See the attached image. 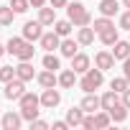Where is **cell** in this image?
<instances>
[{
    "mask_svg": "<svg viewBox=\"0 0 130 130\" xmlns=\"http://www.w3.org/2000/svg\"><path fill=\"white\" fill-rule=\"evenodd\" d=\"M0 122H3V127H5V130H15V127L21 125V115L8 112V115H3V120H0Z\"/></svg>",
    "mask_w": 130,
    "mask_h": 130,
    "instance_id": "4fadbf2b",
    "label": "cell"
},
{
    "mask_svg": "<svg viewBox=\"0 0 130 130\" xmlns=\"http://www.w3.org/2000/svg\"><path fill=\"white\" fill-rule=\"evenodd\" d=\"M100 38H102V43L115 46V43H117V31H115V26H112V28H107V31H102V33H100Z\"/></svg>",
    "mask_w": 130,
    "mask_h": 130,
    "instance_id": "ac0fdd59",
    "label": "cell"
},
{
    "mask_svg": "<svg viewBox=\"0 0 130 130\" xmlns=\"http://www.w3.org/2000/svg\"><path fill=\"white\" fill-rule=\"evenodd\" d=\"M41 46L46 48V51H54V48H59L61 46V41H59V33L54 31V33H43L41 36Z\"/></svg>",
    "mask_w": 130,
    "mask_h": 130,
    "instance_id": "52a82bcc",
    "label": "cell"
},
{
    "mask_svg": "<svg viewBox=\"0 0 130 130\" xmlns=\"http://www.w3.org/2000/svg\"><path fill=\"white\" fill-rule=\"evenodd\" d=\"M82 125H84L87 130H89V127H94V117H84V120H82Z\"/></svg>",
    "mask_w": 130,
    "mask_h": 130,
    "instance_id": "e575fe53",
    "label": "cell"
},
{
    "mask_svg": "<svg viewBox=\"0 0 130 130\" xmlns=\"http://www.w3.org/2000/svg\"><path fill=\"white\" fill-rule=\"evenodd\" d=\"M8 51H10L13 56H18L21 61H28V59L33 56V46H31L26 38H10V41H8Z\"/></svg>",
    "mask_w": 130,
    "mask_h": 130,
    "instance_id": "6da1fadb",
    "label": "cell"
},
{
    "mask_svg": "<svg viewBox=\"0 0 130 130\" xmlns=\"http://www.w3.org/2000/svg\"><path fill=\"white\" fill-rule=\"evenodd\" d=\"M117 8H120V5H117V0H102V3H100V13H102V15H107V18H110V15H115V13H117Z\"/></svg>",
    "mask_w": 130,
    "mask_h": 130,
    "instance_id": "5bb4252c",
    "label": "cell"
},
{
    "mask_svg": "<svg viewBox=\"0 0 130 130\" xmlns=\"http://www.w3.org/2000/svg\"><path fill=\"white\" fill-rule=\"evenodd\" d=\"M59 48H61V54H64V56H69V59L77 54V43H74V41H69V38H67V41H61V46H59Z\"/></svg>",
    "mask_w": 130,
    "mask_h": 130,
    "instance_id": "44dd1931",
    "label": "cell"
},
{
    "mask_svg": "<svg viewBox=\"0 0 130 130\" xmlns=\"http://www.w3.org/2000/svg\"><path fill=\"white\" fill-rule=\"evenodd\" d=\"M38 82H41V87H46V89H48V87H54V84H56V77H54V72H51V69H46V72H41V74H38Z\"/></svg>",
    "mask_w": 130,
    "mask_h": 130,
    "instance_id": "d6986e66",
    "label": "cell"
},
{
    "mask_svg": "<svg viewBox=\"0 0 130 130\" xmlns=\"http://www.w3.org/2000/svg\"><path fill=\"white\" fill-rule=\"evenodd\" d=\"M5 51H8V46H0V56H3V54H5Z\"/></svg>",
    "mask_w": 130,
    "mask_h": 130,
    "instance_id": "b9f144b4",
    "label": "cell"
},
{
    "mask_svg": "<svg viewBox=\"0 0 130 130\" xmlns=\"http://www.w3.org/2000/svg\"><path fill=\"white\" fill-rule=\"evenodd\" d=\"M43 67L51 69V72H56V69H59V59H56L54 54H46V56H43Z\"/></svg>",
    "mask_w": 130,
    "mask_h": 130,
    "instance_id": "4316f807",
    "label": "cell"
},
{
    "mask_svg": "<svg viewBox=\"0 0 130 130\" xmlns=\"http://www.w3.org/2000/svg\"><path fill=\"white\" fill-rule=\"evenodd\" d=\"M110 122V112L107 115H94V127H107Z\"/></svg>",
    "mask_w": 130,
    "mask_h": 130,
    "instance_id": "1f68e13d",
    "label": "cell"
},
{
    "mask_svg": "<svg viewBox=\"0 0 130 130\" xmlns=\"http://www.w3.org/2000/svg\"><path fill=\"white\" fill-rule=\"evenodd\" d=\"M36 107H38V97L23 92V97H21V110H36Z\"/></svg>",
    "mask_w": 130,
    "mask_h": 130,
    "instance_id": "9a60e30c",
    "label": "cell"
},
{
    "mask_svg": "<svg viewBox=\"0 0 130 130\" xmlns=\"http://www.w3.org/2000/svg\"><path fill=\"white\" fill-rule=\"evenodd\" d=\"M92 41H94V28H84V26H82V31H79V43L87 46V43H92Z\"/></svg>",
    "mask_w": 130,
    "mask_h": 130,
    "instance_id": "7402d4cb",
    "label": "cell"
},
{
    "mask_svg": "<svg viewBox=\"0 0 130 130\" xmlns=\"http://www.w3.org/2000/svg\"><path fill=\"white\" fill-rule=\"evenodd\" d=\"M107 112H110V117H112L115 122H122V120L127 117V107H125V105H115V107L107 110Z\"/></svg>",
    "mask_w": 130,
    "mask_h": 130,
    "instance_id": "e0dca14e",
    "label": "cell"
},
{
    "mask_svg": "<svg viewBox=\"0 0 130 130\" xmlns=\"http://www.w3.org/2000/svg\"><path fill=\"white\" fill-rule=\"evenodd\" d=\"M54 31H56L59 36H69V31H72V21H59Z\"/></svg>",
    "mask_w": 130,
    "mask_h": 130,
    "instance_id": "484cf974",
    "label": "cell"
},
{
    "mask_svg": "<svg viewBox=\"0 0 130 130\" xmlns=\"http://www.w3.org/2000/svg\"><path fill=\"white\" fill-rule=\"evenodd\" d=\"M82 120H84V117H82V110H74V107H72L69 115H67V122H69V125H82Z\"/></svg>",
    "mask_w": 130,
    "mask_h": 130,
    "instance_id": "d4e9b609",
    "label": "cell"
},
{
    "mask_svg": "<svg viewBox=\"0 0 130 130\" xmlns=\"http://www.w3.org/2000/svg\"><path fill=\"white\" fill-rule=\"evenodd\" d=\"M15 77H18V79H23V82L33 79V67H31L28 61H21V67H15Z\"/></svg>",
    "mask_w": 130,
    "mask_h": 130,
    "instance_id": "9c48e42d",
    "label": "cell"
},
{
    "mask_svg": "<svg viewBox=\"0 0 130 130\" xmlns=\"http://www.w3.org/2000/svg\"><path fill=\"white\" fill-rule=\"evenodd\" d=\"M72 69L84 74V72L89 69V56H84V54H74V56H72Z\"/></svg>",
    "mask_w": 130,
    "mask_h": 130,
    "instance_id": "ba28073f",
    "label": "cell"
},
{
    "mask_svg": "<svg viewBox=\"0 0 130 130\" xmlns=\"http://www.w3.org/2000/svg\"><path fill=\"white\" fill-rule=\"evenodd\" d=\"M74 74H77L74 69L61 72V77H59V84H61V87H67V89H69V87H74V82H77V77H74Z\"/></svg>",
    "mask_w": 130,
    "mask_h": 130,
    "instance_id": "2e32d148",
    "label": "cell"
},
{
    "mask_svg": "<svg viewBox=\"0 0 130 130\" xmlns=\"http://www.w3.org/2000/svg\"><path fill=\"white\" fill-rule=\"evenodd\" d=\"M112 64H115V56L112 54H107V51H102V54H97V69H112Z\"/></svg>",
    "mask_w": 130,
    "mask_h": 130,
    "instance_id": "7c38bea8",
    "label": "cell"
},
{
    "mask_svg": "<svg viewBox=\"0 0 130 130\" xmlns=\"http://www.w3.org/2000/svg\"><path fill=\"white\" fill-rule=\"evenodd\" d=\"M31 3H33V8H41V5H43V0H31Z\"/></svg>",
    "mask_w": 130,
    "mask_h": 130,
    "instance_id": "60d3db41",
    "label": "cell"
},
{
    "mask_svg": "<svg viewBox=\"0 0 130 130\" xmlns=\"http://www.w3.org/2000/svg\"><path fill=\"white\" fill-rule=\"evenodd\" d=\"M122 105H125V107H130V89H125V92H122Z\"/></svg>",
    "mask_w": 130,
    "mask_h": 130,
    "instance_id": "d590c367",
    "label": "cell"
},
{
    "mask_svg": "<svg viewBox=\"0 0 130 130\" xmlns=\"http://www.w3.org/2000/svg\"><path fill=\"white\" fill-rule=\"evenodd\" d=\"M51 5H54V8H64V5H67V0H51Z\"/></svg>",
    "mask_w": 130,
    "mask_h": 130,
    "instance_id": "f35d334b",
    "label": "cell"
},
{
    "mask_svg": "<svg viewBox=\"0 0 130 130\" xmlns=\"http://www.w3.org/2000/svg\"><path fill=\"white\" fill-rule=\"evenodd\" d=\"M13 8H0V26H10L13 23Z\"/></svg>",
    "mask_w": 130,
    "mask_h": 130,
    "instance_id": "603a6c76",
    "label": "cell"
},
{
    "mask_svg": "<svg viewBox=\"0 0 130 130\" xmlns=\"http://www.w3.org/2000/svg\"><path fill=\"white\" fill-rule=\"evenodd\" d=\"M100 105H102V100H97L92 92H87V97L82 100V110H84V112H94Z\"/></svg>",
    "mask_w": 130,
    "mask_h": 130,
    "instance_id": "30bf717a",
    "label": "cell"
},
{
    "mask_svg": "<svg viewBox=\"0 0 130 130\" xmlns=\"http://www.w3.org/2000/svg\"><path fill=\"white\" fill-rule=\"evenodd\" d=\"M15 77V69L13 67H0V79H3V82H10Z\"/></svg>",
    "mask_w": 130,
    "mask_h": 130,
    "instance_id": "f546056e",
    "label": "cell"
},
{
    "mask_svg": "<svg viewBox=\"0 0 130 130\" xmlns=\"http://www.w3.org/2000/svg\"><path fill=\"white\" fill-rule=\"evenodd\" d=\"M107 28H112V23L107 21V15H105V18H97V21H94V31H97V33H102V31H107Z\"/></svg>",
    "mask_w": 130,
    "mask_h": 130,
    "instance_id": "83f0119b",
    "label": "cell"
},
{
    "mask_svg": "<svg viewBox=\"0 0 130 130\" xmlns=\"http://www.w3.org/2000/svg\"><path fill=\"white\" fill-rule=\"evenodd\" d=\"M36 115H38V110H23V117H26V120H31V122L36 120Z\"/></svg>",
    "mask_w": 130,
    "mask_h": 130,
    "instance_id": "836d02e7",
    "label": "cell"
},
{
    "mask_svg": "<svg viewBox=\"0 0 130 130\" xmlns=\"http://www.w3.org/2000/svg\"><path fill=\"white\" fill-rule=\"evenodd\" d=\"M41 26H43L41 21H38V23H33V21H28V23L23 26V38H26V41H36V38H41V36H43V31H41Z\"/></svg>",
    "mask_w": 130,
    "mask_h": 130,
    "instance_id": "5b68a950",
    "label": "cell"
},
{
    "mask_svg": "<svg viewBox=\"0 0 130 130\" xmlns=\"http://www.w3.org/2000/svg\"><path fill=\"white\" fill-rule=\"evenodd\" d=\"M10 8H13L15 13H26V10H28V0H13Z\"/></svg>",
    "mask_w": 130,
    "mask_h": 130,
    "instance_id": "4dcf8cb0",
    "label": "cell"
},
{
    "mask_svg": "<svg viewBox=\"0 0 130 130\" xmlns=\"http://www.w3.org/2000/svg\"><path fill=\"white\" fill-rule=\"evenodd\" d=\"M125 77H127V82H130V56L125 59Z\"/></svg>",
    "mask_w": 130,
    "mask_h": 130,
    "instance_id": "74e56055",
    "label": "cell"
},
{
    "mask_svg": "<svg viewBox=\"0 0 130 130\" xmlns=\"http://www.w3.org/2000/svg\"><path fill=\"white\" fill-rule=\"evenodd\" d=\"M122 3H125V8H130V0H122Z\"/></svg>",
    "mask_w": 130,
    "mask_h": 130,
    "instance_id": "7bdbcfd3",
    "label": "cell"
},
{
    "mask_svg": "<svg viewBox=\"0 0 130 130\" xmlns=\"http://www.w3.org/2000/svg\"><path fill=\"white\" fill-rule=\"evenodd\" d=\"M33 127H36V130H46V127H48V125H46V122H43V120H36V122H33Z\"/></svg>",
    "mask_w": 130,
    "mask_h": 130,
    "instance_id": "8d00e7d4",
    "label": "cell"
},
{
    "mask_svg": "<svg viewBox=\"0 0 130 130\" xmlns=\"http://www.w3.org/2000/svg\"><path fill=\"white\" fill-rule=\"evenodd\" d=\"M59 102H61V94H59L54 87H48V89L43 92V97H41V105H43V107H56Z\"/></svg>",
    "mask_w": 130,
    "mask_h": 130,
    "instance_id": "8992f818",
    "label": "cell"
},
{
    "mask_svg": "<svg viewBox=\"0 0 130 130\" xmlns=\"http://www.w3.org/2000/svg\"><path fill=\"white\" fill-rule=\"evenodd\" d=\"M54 10H56V8H41V15H38V21H41L43 26L54 23Z\"/></svg>",
    "mask_w": 130,
    "mask_h": 130,
    "instance_id": "cb8c5ba5",
    "label": "cell"
},
{
    "mask_svg": "<svg viewBox=\"0 0 130 130\" xmlns=\"http://www.w3.org/2000/svg\"><path fill=\"white\" fill-rule=\"evenodd\" d=\"M69 122H54V130H67Z\"/></svg>",
    "mask_w": 130,
    "mask_h": 130,
    "instance_id": "ab89813d",
    "label": "cell"
},
{
    "mask_svg": "<svg viewBox=\"0 0 130 130\" xmlns=\"http://www.w3.org/2000/svg\"><path fill=\"white\" fill-rule=\"evenodd\" d=\"M100 84H102V69H87L84 79H82V89L84 92H94Z\"/></svg>",
    "mask_w": 130,
    "mask_h": 130,
    "instance_id": "7a4b0ae2",
    "label": "cell"
},
{
    "mask_svg": "<svg viewBox=\"0 0 130 130\" xmlns=\"http://www.w3.org/2000/svg\"><path fill=\"white\" fill-rule=\"evenodd\" d=\"M120 26L130 31V10H127V13H122V18H120Z\"/></svg>",
    "mask_w": 130,
    "mask_h": 130,
    "instance_id": "d6a6232c",
    "label": "cell"
},
{
    "mask_svg": "<svg viewBox=\"0 0 130 130\" xmlns=\"http://www.w3.org/2000/svg\"><path fill=\"white\" fill-rule=\"evenodd\" d=\"M112 56L115 59H127L130 56V41H117L115 48H112Z\"/></svg>",
    "mask_w": 130,
    "mask_h": 130,
    "instance_id": "8fae6325",
    "label": "cell"
},
{
    "mask_svg": "<svg viewBox=\"0 0 130 130\" xmlns=\"http://www.w3.org/2000/svg\"><path fill=\"white\" fill-rule=\"evenodd\" d=\"M69 21H72L74 26H87V23H89V13L84 10L82 3H72V5H69Z\"/></svg>",
    "mask_w": 130,
    "mask_h": 130,
    "instance_id": "3957f363",
    "label": "cell"
},
{
    "mask_svg": "<svg viewBox=\"0 0 130 130\" xmlns=\"http://www.w3.org/2000/svg\"><path fill=\"white\" fill-rule=\"evenodd\" d=\"M127 84H130V82H127V77L112 79V89H115V92H125V89H127Z\"/></svg>",
    "mask_w": 130,
    "mask_h": 130,
    "instance_id": "f1b7e54d",
    "label": "cell"
},
{
    "mask_svg": "<svg viewBox=\"0 0 130 130\" xmlns=\"http://www.w3.org/2000/svg\"><path fill=\"white\" fill-rule=\"evenodd\" d=\"M115 105H120V100H117V92L112 89V92H107V94L102 97V107H105V110H112Z\"/></svg>",
    "mask_w": 130,
    "mask_h": 130,
    "instance_id": "ffe728a7",
    "label": "cell"
},
{
    "mask_svg": "<svg viewBox=\"0 0 130 130\" xmlns=\"http://www.w3.org/2000/svg\"><path fill=\"white\" fill-rule=\"evenodd\" d=\"M5 97H8V100H21V97H23V79H10V82H5Z\"/></svg>",
    "mask_w": 130,
    "mask_h": 130,
    "instance_id": "277c9868",
    "label": "cell"
},
{
    "mask_svg": "<svg viewBox=\"0 0 130 130\" xmlns=\"http://www.w3.org/2000/svg\"><path fill=\"white\" fill-rule=\"evenodd\" d=\"M0 125H3V122H0Z\"/></svg>",
    "mask_w": 130,
    "mask_h": 130,
    "instance_id": "ee69618b",
    "label": "cell"
}]
</instances>
